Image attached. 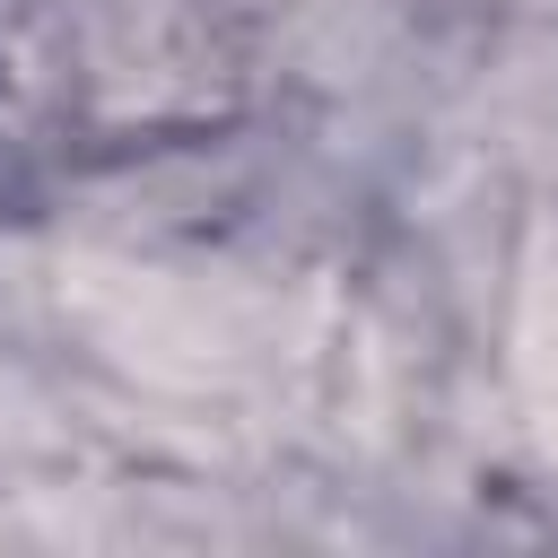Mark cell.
Segmentation results:
<instances>
[{
	"mask_svg": "<svg viewBox=\"0 0 558 558\" xmlns=\"http://www.w3.org/2000/svg\"><path fill=\"white\" fill-rule=\"evenodd\" d=\"M61 296L113 357H131L166 384H209L244 349V314L227 296H201V288L157 279V270H70Z\"/></svg>",
	"mask_w": 558,
	"mask_h": 558,
	"instance_id": "1",
	"label": "cell"
}]
</instances>
